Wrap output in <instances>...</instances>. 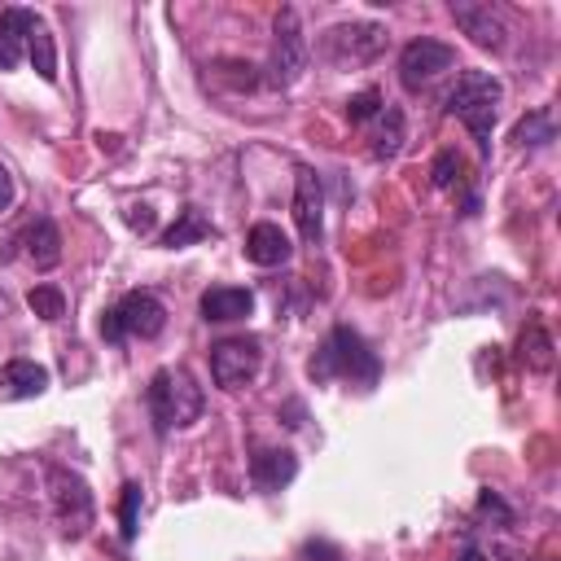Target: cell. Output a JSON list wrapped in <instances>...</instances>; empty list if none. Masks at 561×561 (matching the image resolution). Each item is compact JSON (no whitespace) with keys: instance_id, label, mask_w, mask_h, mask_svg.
<instances>
[{"instance_id":"15","label":"cell","mask_w":561,"mask_h":561,"mask_svg":"<svg viewBox=\"0 0 561 561\" xmlns=\"http://www.w3.org/2000/svg\"><path fill=\"white\" fill-rule=\"evenodd\" d=\"M35 22H39L35 9H18V4L0 9V70H13V66L22 61V53H26V35H31Z\"/></svg>"},{"instance_id":"17","label":"cell","mask_w":561,"mask_h":561,"mask_svg":"<svg viewBox=\"0 0 561 561\" xmlns=\"http://www.w3.org/2000/svg\"><path fill=\"white\" fill-rule=\"evenodd\" d=\"M48 390V368L35 359H9L0 368V399H35Z\"/></svg>"},{"instance_id":"10","label":"cell","mask_w":561,"mask_h":561,"mask_svg":"<svg viewBox=\"0 0 561 561\" xmlns=\"http://www.w3.org/2000/svg\"><path fill=\"white\" fill-rule=\"evenodd\" d=\"M294 224H298L302 245H320V237H324V184L311 167L294 171Z\"/></svg>"},{"instance_id":"25","label":"cell","mask_w":561,"mask_h":561,"mask_svg":"<svg viewBox=\"0 0 561 561\" xmlns=\"http://www.w3.org/2000/svg\"><path fill=\"white\" fill-rule=\"evenodd\" d=\"M430 180H434V188H456V184H460V153H456V149L434 153V162H430Z\"/></svg>"},{"instance_id":"11","label":"cell","mask_w":561,"mask_h":561,"mask_svg":"<svg viewBox=\"0 0 561 561\" xmlns=\"http://www.w3.org/2000/svg\"><path fill=\"white\" fill-rule=\"evenodd\" d=\"M451 18H456V26H460L478 48H504V35H508L504 9H495V4H486V0H451Z\"/></svg>"},{"instance_id":"16","label":"cell","mask_w":561,"mask_h":561,"mask_svg":"<svg viewBox=\"0 0 561 561\" xmlns=\"http://www.w3.org/2000/svg\"><path fill=\"white\" fill-rule=\"evenodd\" d=\"M22 250H26V259L35 263V272H53V267L61 263V232H57V224H53L48 215L31 219L26 232H22Z\"/></svg>"},{"instance_id":"22","label":"cell","mask_w":561,"mask_h":561,"mask_svg":"<svg viewBox=\"0 0 561 561\" xmlns=\"http://www.w3.org/2000/svg\"><path fill=\"white\" fill-rule=\"evenodd\" d=\"M26 57H31V66H35V75H39L44 83H57V44H53L44 18H39V22L31 26V35H26Z\"/></svg>"},{"instance_id":"13","label":"cell","mask_w":561,"mask_h":561,"mask_svg":"<svg viewBox=\"0 0 561 561\" xmlns=\"http://www.w3.org/2000/svg\"><path fill=\"white\" fill-rule=\"evenodd\" d=\"M289 254H294V245H289V232H285L280 224L259 219V224L245 232V259H250L254 267H280Z\"/></svg>"},{"instance_id":"8","label":"cell","mask_w":561,"mask_h":561,"mask_svg":"<svg viewBox=\"0 0 561 561\" xmlns=\"http://www.w3.org/2000/svg\"><path fill=\"white\" fill-rule=\"evenodd\" d=\"M263 368V346L259 337H224L210 346V377L219 390H241L259 377Z\"/></svg>"},{"instance_id":"26","label":"cell","mask_w":561,"mask_h":561,"mask_svg":"<svg viewBox=\"0 0 561 561\" xmlns=\"http://www.w3.org/2000/svg\"><path fill=\"white\" fill-rule=\"evenodd\" d=\"M381 92H373V88H364V92H355L351 101H346V118L351 123H368V118H377L381 114Z\"/></svg>"},{"instance_id":"2","label":"cell","mask_w":561,"mask_h":561,"mask_svg":"<svg viewBox=\"0 0 561 561\" xmlns=\"http://www.w3.org/2000/svg\"><path fill=\"white\" fill-rule=\"evenodd\" d=\"M307 377H311V381H337V377H342V381L377 386V377H381V359H377V351H373L355 329L337 324V329H329V337H324L320 351L311 355Z\"/></svg>"},{"instance_id":"6","label":"cell","mask_w":561,"mask_h":561,"mask_svg":"<svg viewBox=\"0 0 561 561\" xmlns=\"http://www.w3.org/2000/svg\"><path fill=\"white\" fill-rule=\"evenodd\" d=\"M307 70V35H302V18L294 4H285L276 13L272 26V53H267V83L272 88H289L298 83V75Z\"/></svg>"},{"instance_id":"27","label":"cell","mask_w":561,"mask_h":561,"mask_svg":"<svg viewBox=\"0 0 561 561\" xmlns=\"http://www.w3.org/2000/svg\"><path fill=\"white\" fill-rule=\"evenodd\" d=\"M302 557H307V561H346L342 548L329 543V539H307V543H302Z\"/></svg>"},{"instance_id":"1","label":"cell","mask_w":561,"mask_h":561,"mask_svg":"<svg viewBox=\"0 0 561 561\" xmlns=\"http://www.w3.org/2000/svg\"><path fill=\"white\" fill-rule=\"evenodd\" d=\"M500 101H504V83L491 70H460L447 92V114L469 127L482 158H491V127H495Z\"/></svg>"},{"instance_id":"30","label":"cell","mask_w":561,"mask_h":561,"mask_svg":"<svg viewBox=\"0 0 561 561\" xmlns=\"http://www.w3.org/2000/svg\"><path fill=\"white\" fill-rule=\"evenodd\" d=\"M460 561H482V552H478V548H465V552H460Z\"/></svg>"},{"instance_id":"12","label":"cell","mask_w":561,"mask_h":561,"mask_svg":"<svg viewBox=\"0 0 561 561\" xmlns=\"http://www.w3.org/2000/svg\"><path fill=\"white\" fill-rule=\"evenodd\" d=\"M197 311L206 324H232V320H245L254 311V294L245 285H210L202 294Z\"/></svg>"},{"instance_id":"7","label":"cell","mask_w":561,"mask_h":561,"mask_svg":"<svg viewBox=\"0 0 561 561\" xmlns=\"http://www.w3.org/2000/svg\"><path fill=\"white\" fill-rule=\"evenodd\" d=\"M381 48H386V26H377V22H337L320 39V53L333 66H364Z\"/></svg>"},{"instance_id":"24","label":"cell","mask_w":561,"mask_h":561,"mask_svg":"<svg viewBox=\"0 0 561 561\" xmlns=\"http://www.w3.org/2000/svg\"><path fill=\"white\" fill-rule=\"evenodd\" d=\"M26 307H31L39 320H61V316H66V294H61L57 285H35V289L26 294Z\"/></svg>"},{"instance_id":"9","label":"cell","mask_w":561,"mask_h":561,"mask_svg":"<svg viewBox=\"0 0 561 561\" xmlns=\"http://www.w3.org/2000/svg\"><path fill=\"white\" fill-rule=\"evenodd\" d=\"M451 66H456V48L443 44V39L421 35V39H408L403 53H399V83H403L408 92H421L425 83H434V79H438L443 70H451Z\"/></svg>"},{"instance_id":"29","label":"cell","mask_w":561,"mask_h":561,"mask_svg":"<svg viewBox=\"0 0 561 561\" xmlns=\"http://www.w3.org/2000/svg\"><path fill=\"white\" fill-rule=\"evenodd\" d=\"M127 228L131 232H153V210L149 206H127Z\"/></svg>"},{"instance_id":"28","label":"cell","mask_w":561,"mask_h":561,"mask_svg":"<svg viewBox=\"0 0 561 561\" xmlns=\"http://www.w3.org/2000/svg\"><path fill=\"white\" fill-rule=\"evenodd\" d=\"M13 202H18V184H13V171L0 162V219L13 210Z\"/></svg>"},{"instance_id":"3","label":"cell","mask_w":561,"mask_h":561,"mask_svg":"<svg viewBox=\"0 0 561 561\" xmlns=\"http://www.w3.org/2000/svg\"><path fill=\"white\" fill-rule=\"evenodd\" d=\"M145 403H149V416H153V430L158 434L188 430L202 416V386L184 368H158L149 377Z\"/></svg>"},{"instance_id":"20","label":"cell","mask_w":561,"mask_h":561,"mask_svg":"<svg viewBox=\"0 0 561 561\" xmlns=\"http://www.w3.org/2000/svg\"><path fill=\"white\" fill-rule=\"evenodd\" d=\"M513 140H517L522 149H543V145H552V140H557V118H552V110L539 105V110L522 114V118L513 123Z\"/></svg>"},{"instance_id":"19","label":"cell","mask_w":561,"mask_h":561,"mask_svg":"<svg viewBox=\"0 0 561 561\" xmlns=\"http://www.w3.org/2000/svg\"><path fill=\"white\" fill-rule=\"evenodd\" d=\"M206 237H215V224H210V215H206L202 206H184V210L175 215V224L162 232V245H167V250H184V245H193V241H206Z\"/></svg>"},{"instance_id":"4","label":"cell","mask_w":561,"mask_h":561,"mask_svg":"<svg viewBox=\"0 0 561 561\" xmlns=\"http://www.w3.org/2000/svg\"><path fill=\"white\" fill-rule=\"evenodd\" d=\"M167 329V307L153 289H127L114 307L101 311V337L123 342V337H158Z\"/></svg>"},{"instance_id":"14","label":"cell","mask_w":561,"mask_h":561,"mask_svg":"<svg viewBox=\"0 0 561 561\" xmlns=\"http://www.w3.org/2000/svg\"><path fill=\"white\" fill-rule=\"evenodd\" d=\"M298 478V456L289 447H263L250 456V482L259 491H280Z\"/></svg>"},{"instance_id":"18","label":"cell","mask_w":561,"mask_h":561,"mask_svg":"<svg viewBox=\"0 0 561 561\" xmlns=\"http://www.w3.org/2000/svg\"><path fill=\"white\" fill-rule=\"evenodd\" d=\"M399 149H403V110H399V105H381L377 127H373V136H368V153H373L377 162H390Z\"/></svg>"},{"instance_id":"5","label":"cell","mask_w":561,"mask_h":561,"mask_svg":"<svg viewBox=\"0 0 561 561\" xmlns=\"http://www.w3.org/2000/svg\"><path fill=\"white\" fill-rule=\"evenodd\" d=\"M48 495H53V513H57V526L66 539H83L96 522V500H92V486L70 473V469H48Z\"/></svg>"},{"instance_id":"23","label":"cell","mask_w":561,"mask_h":561,"mask_svg":"<svg viewBox=\"0 0 561 561\" xmlns=\"http://www.w3.org/2000/svg\"><path fill=\"white\" fill-rule=\"evenodd\" d=\"M140 508H145V495H140V482H123V495H118V535L131 543L136 530H140Z\"/></svg>"},{"instance_id":"21","label":"cell","mask_w":561,"mask_h":561,"mask_svg":"<svg viewBox=\"0 0 561 561\" xmlns=\"http://www.w3.org/2000/svg\"><path fill=\"white\" fill-rule=\"evenodd\" d=\"M517 359H522L530 373H548V368H552V337H548V329H543L539 320H530V324L522 329V337H517Z\"/></svg>"}]
</instances>
